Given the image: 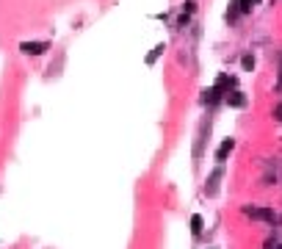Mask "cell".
<instances>
[{
	"mask_svg": "<svg viewBox=\"0 0 282 249\" xmlns=\"http://www.w3.org/2000/svg\"><path fill=\"white\" fill-rule=\"evenodd\" d=\"M227 103L232 105V108H244L246 105V97L241 92H232V94H227Z\"/></svg>",
	"mask_w": 282,
	"mask_h": 249,
	"instance_id": "obj_5",
	"label": "cell"
},
{
	"mask_svg": "<svg viewBox=\"0 0 282 249\" xmlns=\"http://www.w3.org/2000/svg\"><path fill=\"white\" fill-rule=\"evenodd\" d=\"M274 117H277V119H279V122H282V103L277 105V108H274Z\"/></svg>",
	"mask_w": 282,
	"mask_h": 249,
	"instance_id": "obj_11",
	"label": "cell"
},
{
	"mask_svg": "<svg viewBox=\"0 0 282 249\" xmlns=\"http://www.w3.org/2000/svg\"><path fill=\"white\" fill-rule=\"evenodd\" d=\"M163 50H166V47H163V44H158V47H155V50H153V53H149V56H147V64H155V58H158V56H161V53H163Z\"/></svg>",
	"mask_w": 282,
	"mask_h": 249,
	"instance_id": "obj_9",
	"label": "cell"
},
{
	"mask_svg": "<svg viewBox=\"0 0 282 249\" xmlns=\"http://www.w3.org/2000/svg\"><path fill=\"white\" fill-rule=\"evenodd\" d=\"M219 94H222V89H219V86H213V89H208V92H205V103H208V105H213V103L219 100Z\"/></svg>",
	"mask_w": 282,
	"mask_h": 249,
	"instance_id": "obj_8",
	"label": "cell"
},
{
	"mask_svg": "<svg viewBox=\"0 0 282 249\" xmlns=\"http://www.w3.org/2000/svg\"><path fill=\"white\" fill-rule=\"evenodd\" d=\"M260 0H238V9H241V14H249V11L257 6Z\"/></svg>",
	"mask_w": 282,
	"mask_h": 249,
	"instance_id": "obj_7",
	"label": "cell"
},
{
	"mask_svg": "<svg viewBox=\"0 0 282 249\" xmlns=\"http://www.w3.org/2000/svg\"><path fill=\"white\" fill-rule=\"evenodd\" d=\"M232 150H235V139H224L222 144H219V150H216V161H219V164H224V161L230 158Z\"/></svg>",
	"mask_w": 282,
	"mask_h": 249,
	"instance_id": "obj_4",
	"label": "cell"
},
{
	"mask_svg": "<svg viewBox=\"0 0 282 249\" xmlns=\"http://www.w3.org/2000/svg\"><path fill=\"white\" fill-rule=\"evenodd\" d=\"M241 66H244L246 72L254 70V58H252V56H244V58H241Z\"/></svg>",
	"mask_w": 282,
	"mask_h": 249,
	"instance_id": "obj_10",
	"label": "cell"
},
{
	"mask_svg": "<svg viewBox=\"0 0 282 249\" xmlns=\"http://www.w3.org/2000/svg\"><path fill=\"white\" fill-rule=\"evenodd\" d=\"M47 47H50L47 42H23V44H19V50H23L25 56H42Z\"/></svg>",
	"mask_w": 282,
	"mask_h": 249,
	"instance_id": "obj_3",
	"label": "cell"
},
{
	"mask_svg": "<svg viewBox=\"0 0 282 249\" xmlns=\"http://www.w3.org/2000/svg\"><path fill=\"white\" fill-rule=\"evenodd\" d=\"M244 213L249 219H257V221H268V224H274L277 221V213L271 211V208H263V205H246Z\"/></svg>",
	"mask_w": 282,
	"mask_h": 249,
	"instance_id": "obj_1",
	"label": "cell"
},
{
	"mask_svg": "<svg viewBox=\"0 0 282 249\" xmlns=\"http://www.w3.org/2000/svg\"><path fill=\"white\" fill-rule=\"evenodd\" d=\"M219 180H222V166L213 169L210 177H208V183H205V194H208V197H216V194H219Z\"/></svg>",
	"mask_w": 282,
	"mask_h": 249,
	"instance_id": "obj_2",
	"label": "cell"
},
{
	"mask_svg": "<svg viewBox=\"0 0 282 249\" xmlns=\"http://www.w3.org/2000/svg\"><path fill=\"white\" fill-rule=\"evenodd\" d=\"M202 224H205L202 216H199V213H194V216H191V233H194V235H202Z\"/></svg>",
	"mask_w": 282,
	"mask_h": 249,
	"instance_id": "obj_6",
	"label": "cell"
}]
</instances>
